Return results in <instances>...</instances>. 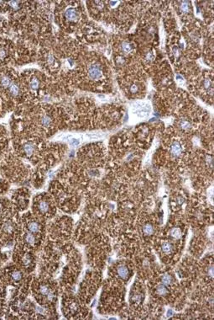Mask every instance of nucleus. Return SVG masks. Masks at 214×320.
<instances>
[{
  "mask_svg": "<svg viewBox=\"0 0 214 320\" xmlns=\"http://www.w3.org/2000/svg\"><path fill=\"white\" fill-rule=\"evenodd\" d=\"M135 113L138 114L139 116L144 117L146 116H148L150 111V106L148 104L145 103H137L134 106Z\"/></svg>",
  "mask_w": 214,
  "mask_h": 320,
  "instance_id": "nucleus-1",
  "label": "nucleus"
},
{
  "mask_svg": "<svg viewBox=\"0 0 214 320\" xmlns=\"http://www.w3.org/2000/svg\"><path fill=\"white\" fill-rule=\"evenodd\" d=\"M88 76L91 79L98 80L101 79L102 76V72L100 67L98 65H91L88 67Z\"/></svg>",
  "mask_w": 214,
  "mask_h": 320,
  "instance_id": "nucleus-2",
  "label": "nucleus"
},
{
  "mask_svg": "<svg viewBox=\"0 0 214 320\" xmlns=\"http://www.w3.org/2000/svg\"><path fill=\"white\" fill-rule=\"evenodd\" d=\"M65 16L66 19L70 21H75L78 19V13L77 11L73 9V8H69L68 10H66L65 13Z\"/></svg>",
  "mask_w": 214,
  "mask_h": 320,
  "instance_id": "nucleus-3",
  "label": "nucleus"
},
{
  "mask_svg": "<svg viewBox=\"0 0 214 320\" xmlns=\"http://www.w3.org/2000/svg\"><path fill=\"white\" fill-rule=\"evenodd\" d=\"M171 153L175 157H178L182 153V147L178 142H174L171 147Z\"/></svg>",
  "mask_w": 214,
  "mask_h": 320,
  "instance_id": "nucleus-4",
  "label": "nucleus"
},
{
  "mask_svg": "<svg viewBox=\"0 0 214 320\" xmlns=\"http://www.w3.org/2000/svg\"><path fill=\"white\" fill-rule=\"evenodd\" d=\"M34 151H35V147H34V145H33L32 143H30V142L26 143V144L24 146V153H25L26 155H32Z\"/></svg>",
  "mask_w": 214,
  "mask_h": 320,
  "instance_id": "nucleus-5",
  "label": "nucleus"
},
{
  "mask_svg": "<svg viewBox=\"0 0 214 320\" xmlns=\"http://www.w3.org/2000/svg\"><path fill=\"white\" fill-rule=\"evenodd\" d=\"M40 224L38 223L37 221H31L28 224V229L31 233H38L40 231Z\"/></svg>",
  "mask_w": 214,
  "mask_h": 320,
  "instance_id": "nucleus-6",
  "label": "nucleus"
},
{
  "mask_svg": "<svg viewBox=\"0 0 214 320\" xmlns=\"http://www.w3.org/2000/svg\"><path fill=\"white\" fill-rule=\"evenodd\" d=\"M118 274L121 278L126 279L128 277V275H129V270H128V269L126 268L125 266H119L118 268Z\"/></svg>",
  "mask_w": 214,
  "mask_h": 320,
  "instance_id": "nucleus-7",
  "label": "nucleus"
},
{
  "mask_svg": "<svg viewBox=\"0 0 214 320\" xmlns=\"http://www.w3.org/2000/svg\"><path fill=\"white\" fill-rule=\"evenodd\" d=\"M9 90H10V93L11 94H13L14 96H16L18 95L19 93V88L18 85L14 83H11V84L10 85L9 87Z\"/></svg>",
  "mask_w": 214,
  "mask_h": 320,
  "instance_id": "nucleus-8",
  "label": "nucleus"
},
{
  "mask_svg": "<svg viewBox=\"0 0 214 320\" xmlns=\"http://www.w3.org/2000/svg\"><path fill=\"white\" fill-rule=\"evenodd\" d=\"M38 207H39L40 212H42V213H46V212L49 211V208H50V207H49V204H48L46 201H42L39 203Z\"/></svg>",
  "mask_w": 214,
  "mask_h": 320,
  "instance_id": "nucleus-9",
  "label": "nucleus"
},
{
  "mask_svg": "<svg viewBox=\"0 0 214 320\" xmlns=\"http://www.w3.org/2000/svg\"><path fill=\"white\" fill-rule=\"evenodd\" d=\"M143 232L145 235H151L154 233V227L152 225L150 224H146L144 225V228H143Z\"/></svg>",
  "mask_w": 214,
  "mask_h": 320,
  "instance_id": "nucleus-10",
  "label": "nucleus"
},
{
  "mask_svg": "<svg viewBox=\"0 0 214 320\" xmlns=\"http://www.w3.org/2000/svg\"><path fill=\"white\" fill-rule=\"evenodd\" d=\"M156 292L158 293L159 295H161V296H165L166 295L168 292V290L166 287H165L164 285H159L157 287V289H156Z\"/></svg>",
  "mask_w": 214,
  "mask_h": 320,
  "instance_id": "nucleus-11",
  "label": "nucleus"
},
{
  "mask_svg": "<svg viewBox=\"0 0 214 320\" xmlns=\"http://www.w3.org/2000/svg\"><path fill=\"white\" fill-rule=\"evenodd\" d=\"M11 276H12V279L14 281H19L21 279H22V274L19 270H14L11 274Z\"/></svg>",
  "mask_w": 214,
  "mask_h": 320,
  "instance_id": "nucleus-12",
  "label": "nucleus"
},
{
  "mask_svg": "<svg viewBox=\"0 0 214 320\" xmlns=\"http://www.w3.org/2000/svg\"><path fill=\"white\" fill-rule=\"evenodd\" d=\"M11 79L8 76H4L2 79H1V85L3 87H10V85L11 84Z\"/></svg>",
  "mask_w": 214,
  "mask_h": 320,
  "instance_id": "nucleus-13",
  "label": "nucleus"
},
{
  "mask_svg": "<svg viewBox=\"0 0 214 320\" xmlns=\"http://www.w3.org/2000/svg\"><path fill=\"white\" fill-rule=\"evenodd\" d=\"M40 293H41L43 296H46V297H47L51 292H52L51 290H50V288L47 287L46 285H42L40 288Z\"/></svg>",
  "mask_w": 214,
  "mask_h": 320,
  "instance_id": "nucleus-14",
  "label": "nucleus"
},
{
  "mask_svg": "<svg viewBox=\"0 0 214 320\" xmlns=\"http://www.w3.org/2000/svg\"><path fill=\"white\" fill-rule=\"evenodd\" d=\"M171 250H172V246H171V244L165 242V243H164L163 244H162V251H163L164 253L169 254V253L171 252Z\"/></svg>",
  "mask_w": 214,
  "mask_h": 320,
  "instance_id": "nucleus-15",
  "label": "nucleus"
},
{
  "mask_svg": "<svg viewBox=\"0 0 214 320\" xmlns=\"http://www.w3.org/2000/svg\"><path fill=\"white\" fill-rule=\"evenodd\" d=\"M171 235L174 239H180L181 236H182V231L180 230L179 228H174L171 232Z\"/></svg>",
  "mask_w": 214,
  "mask_h": 320,
  "instance_id": "nucleus-16",
  "label": "nucleus"
},
{
  "mask_svg": "<svg viewBox=\"0 0 214 320\" xmlns=\"http://www.w3.org/2000/svg\"><path fill=\"white\" fill-rule=\"evenodd\" d=\"M24 239H25V241H26L28 244H34L35 242V236L31 234V233H27V234L25 235V237H24Z\"/></svg>",
  "mask_w": 214,
  "mask_h": 320,
  "instance_id": "nucleus-17",
  "label": "nucleus"
},
{
  "mask_svg": "<svg viewBox=\"0 0 214 320\" xmlns=\"http://www.w3.org/2000/svg\"><path fill=\"white\" fill-rule=\"evenodd\" d=\"M13 229H14V226L11 222H6L4 225V230L7 233H11L13 232Z\"/></svg>",
  "mask_w": 214,
  "mask_h": 320,
  "instance_id": "nucleus-18",
  "label": "nucleus"
},
{
  "mask_svg": "<svg viewBox=\"0 0 214 320\" xmlns=\"http://www.w3.org/2000/svg\"><path fill=\"white\" fill-rule=\"evenodd\" d=\"M172 281V278L170 275H164L162 276V283L164 285H170L171 284Z\"/></svg>",
  "mask_w": 214,
  "mask_h": 320,
  "instance_id": "nucleus-19",
  "label": "nucleus"
},
{
  "mask_svg": "<svg viewBox=\"0 0 214 320\" xmlns=\"http://www.w3.org/2000/svg\"><path fill=\"white\" fill-rule=\"evenodd\" d=\"M51 123V118L49 117L48 116H43V117H42L41 124L44 126V127H49Z\"/></svg>",
  "mask_w": 214,
  "mask_h": 320,
  "instance_id": "nucleus-20",
  "label": "nucleus"
},
{
  "mask_svg": "<svg viewBox=\"0 0 214 320\" xmlns=\"http://www.w3.org/2000/svg\"><path fill=\"white\" fill-rule=\"evenodd\" d=\"M30 87L33 90H37L39 87V81L36 79H33L32 81L30 82Z\"/></svg>",
  "mask_w": 214,
  "mask_h": 320,
  "instance_id": "nucleus-21",
  "label": "nucleus"
},
{
  "mask_svg": "<svg viewBox=\"0 0 214 320\" xmlns=\"http://www.w3.org/2000/svg\"><path fill=\"white\" fill-rule=\"evenodd\" d=\"M181 10H182V12H184V13L188 12V10H189V4H188L187 2H182V6H181Z\"/></svg>",
  "mask_w": 214,
  "mask_h": 320,
  "instance_id": "nucleus-22",
  "label": "nucleus"
},
{
  "mask_svg": "<svg viewBox=\"0 0 214 320\" xmlns=\"http://www.w3.org/2000/svg\"><path fill=\"white\" fill-rule=\"evenodd\" d=\"M123 50L125 52H129L131 51V46L129 43H124L123 45Z\"/></svg>",
  "mask_w": 214,
  "mask_h": 320,
  "instance_id": "nucleus-23",
  "label": "nucleus"
},
{
  "mask_svg": "<svg viewBox=\"0 0 214 320\" xmlns=\"http://www.w3.org/2000/svg\"><path fill=\"white\" fill-rule=\"evenodd\" d=\"M10 5L14 10H18L19 9V2H17V1H11V2H10Z\"/></svg>",
  "mask_w": 214,
  "mask_h": 320,
  "instance_id": "nucleus-24",
  "label": "nucleus"
},
{
  "mask_svg": "<svg viewBox=\"0 0 214 320\" xmlns=\"http://www.w3.org/2000/svg\"><path fill=\"white\" fill-rule=\"evenodd\" d=\"M181 127H182V129H187L190 127V124L188 121H183L181 122Z\"/></svg>",
  "mask_w": 214,
  "mask_h": 320,
  "instance_id": "nucleus-25",
  "label": "nucleus"
},
{
  "mask_svg": "<svg viewBox=\"0 0 214 320\" xmlns=\"http://www.w3.org/2000/svg\"><path fill=\"white\" fill-rule=\"evenodd\" d=\"M70 143H71V145H73V146H76V145H78V144H79V141H78L77 139L72 138V139H71V140H70Z\"/></svg>",
  "mask_w": 214,
  "mask_h": 320,
  "instance_id": "nucleus-26",
  "label": "nucleus"
},
{
  "mask_svg": "<svg viewBox=\"0 0 214 320\" xmlns=\"http://www.w3.org/2000/svg\"><path fill=\"white\" fill-rule=\"evenodd\" d=\"M6 57V51L4 49H0V59H3Z\"/></svg>",
  "mask_w": 214,
  "mask_h": 320,
  "instance_id": "nucleus-27",
  "label": "nucleus"
},
{
  "mask_svg": "<svg viewBox=\"0 0 214 320\" xmlns=\"http://www.w3.org/2000/svg\"><path fill=\"white\" fill-rule=\"evenodd\" d=\"M171 313H172V312H171V310H170V311H169V312H168V315H169V314H171Z\"/></svg>",
  "mask_w": 214,
  "mask_h": 320,
  "instance_id": "nucleus-28",
  "label": "nucleus"
},
{
  "mask_svg": "<svg viewBox=\"0 0 214 320\" xmlns=\"http://www.w3.org/2000/svg\"><path fill=\"white\" fill-rule=\"evenodd\" d=\"M1 210H2V204L0 203V211H1Z\"/></svg>",
  "mask_w": 214,
  "mask_h": 320,
  "instance_id": "nucleus-29",
  "label": "nucleus"
}]
</instances>
